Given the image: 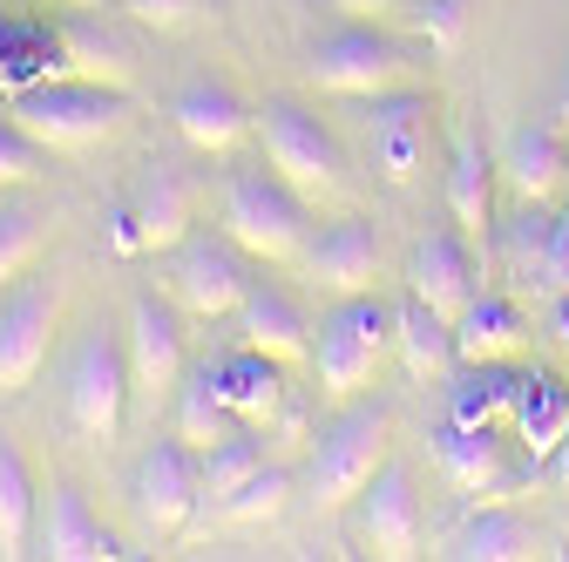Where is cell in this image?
Returning <instances> with one entry per match:
<instances>
[{"instance_id": "obj_23", "label": "cell", "mask_w": 569, "mask_h": 562, "mask_svg": "<svg viewBox=\"0 0 569 562\" xmlns=\"http://www.w3.org/2000/svg\"><path fill=\"white\" fill-rule=\"evenodd\" d=\"M238 332H244V345H258V353H271V360H284V367L312 360V325H306V312L284 299L278 285H251V292H244Z\"/></svg>"}, {"instance_id": "obj_38", "label": "cell", "mask_w": 569, "mask_h": 562, "mask_svg": "<svg viewBox=\"0 0 569 562\" xmlns=\"http://www.w3.org/2000/svg\"><path fill=\"white\" fill-rule=\"evenodd\" d=\"M129 8V21H142V28H183L190 14H197V0H122Z\"/></svg>"}, {"instance_id": "obj_12", "label": "cell", "mask_w": 569, "mask_h": 562, "mask_svg": "<svg viewBox=\"0 0 569 562\" xmlns=\"http://www.w3.org/2000/svg\"><path fill=\"white\" fill-rule=\"evenodd\" d=\"M129 495H136V515L150 535H177L190 529L197 502H203V474H197V454L170 434V441H150L136 461V481H129Z\"/></svg>"}, {"instance_id": "obj_3", "label": "cell", "mask_w": 569, "mask_h": 562, "mask_svg": "<svg viewBox=\"0 0 569 562\" xmlns=\"http://www.w3.org/2000/svg\"><path fill=\"white\" fill-rule=\"evenodd\" d=\"M387 345H393V312H387L373 292L339 299V305L326 312V325H319V345H312V360H319V393H326V400H352V393L373 380V367H380Z\"/></svg>"}, {"instance_id": "obj_20", "label": "cell", "mask_w": 569, "mask_h": 562, "mask_svg": "<svg viewBox=\"0 0 569 562\" xmlns=\"http://www.w3.org/2000/svg\"><path fill=\"white\" fill-rule=\"evenodd\" d=\"M170 116H177V136H183L190 150H203V157H231L244 136H251V109L224 82H190L170 102Z\"/></svg>"}, {"instance_id": "obj_39", "label": "cell", "mask_w": 569, "mask_h": 562, "mask_svg": "<svg viewBox=\"0 0 569 562\" xmlns=\"http://www.w3.org/2000/svg\"><path fill=\"white\" fill-rule=\"evenodd\" d=\"M569 292V210L556 218V238H549V299Z\"/></svg>"}, {"instance_id": "obj_14", "label": "cell", "mask_w": 569, "mask_h": 562, "mask_svg": "<svg viewBox=\"0 0 569 562\" xmlns=\"http://www.w3.org/2000/svg\"><path fill=\"white\" fill-rule=\"evenodd\" d=\"M407 292L427 299L441 319H461L481 299V271H475V244L448 224V231H427L407 258Z\"/></svg>"}, {"instance_id": "obj_40", "label": "cell", "mask_w": 569, "mask_h": 562, "mask_svg": "<svg viewBox=\"0 0 569 562\" xmlns=\"http://www.w3.org/2000/svg\"><path fill=\"white\" fill-rule=\"evenodd\" d=\"M542 481H549V488H556V495L569 502V434H562V441H556V454L542 461Z\"/></svg>"}, {"instance_id": "obj_33", "label": "cell", "mask_w": 569, "mask_h": 562, "mask_svg": "<svg viewBox=\"0 0 569 562\" xmlns=\"http://www.w3.org/2000/svg\"><path fill=\"white\" fill-rule=\"evenodd\" d=\"M258 468H264V448L251 441V428H238L231 441H218L210 454H197V474H203V495H210V502H224L231 488H244Z\"/></svg>"}, {"instance_id": "obj_25", "label": "cell", "mask_w": 569, "mask_h": 562, "mask_svg": "<svg viewBox=\"0 0 569 562\" xmlns=\"http://www.w3.org/2000/svg\"><path fill=\"white\" fill-rule=\"evenodd\" d=\"M54 41H61V76H89V82H129V41L116 28H102V14H61L54 21Z\"/></svg>"}, {"instance_id": "obj_29", "label": "cell", "mask_w": 569, "mask_h": 562, "mask_svg": "<svg viewBox=\"0 0 569 562\" xmlns=\"http://www.w3.org/2000/svg\"><path fill=\"white\" fill-rule=\"evenodd\" d=\"M549 238H556L549 203H522L502 224V271H509L516 292H542L549 299Z\"/></svg>"}, {"instance_id": "obj_9", "label": "cell", "mask_w": 569, "mask_h": 562, "mask_svg": "<svg viewBox=\"0 0 569 562\" xmlns=\"http://www.w3.org/2000/svg\"><path fill=\"white\" fill-rule=\"evenodd\" d=\"M163 285H170L177 312H190V319H224V312L244 305L251 271H244V251L231 238L224 244L218 238H183L170 251V264H163Z\"/></svg>"}, {"instance_id": "obj_13", "label": "cell", "mask_w": 569, "mask_h": 562, "mask_svg": "<svg viewBox=\"0 0 569 562\" xmlns=\"http://www.w3.org/2000/svg\"><path fill=\"white\" fill-rule=\"evenodd\" d=\"M190 238V190L177 170H142L129 203L116 210V251H177Z\"/></svg>"}, {"instance_id": "obj_24", "label": "cell", "mask_w": 569, "mask_h": 562, "mask_svg": "<svg viewBox=\"0 0 569 562\" xmlns=\"http://www.w3.org/2000/svg\"><path fill=\"white\" fill-rule=\"evenodd\" d=\"M210 373H218V393H224V407L244 420V428H264V420L284 407V360L258 353V345H238V353L218 360Z\"/></svg>"}, {"instance_id": "obj_43", "label": "cell", "mask_w": 569, "mask_h": 562, "mask_svg": "<svg viewBox=\"0 0 569 562\" xmlns=\"http://www.w3.org/2000/svg\"><path fill=\"white\" fill-rule=\"evenodd\" d=\"M0 41H8V21H0Z\"/></svg>"}, {"instance_id": "obj_21", "label": "cell", "mask_w": 569, "mask_h": 562, "mask_svg": "<svg viewBox=\"0 0 569 562\" xmlns=\"http://www.w3.org/2000/svg\"><path fill=\"white\" fill-rule=\"evenodd\" d=\"M441 555H455V562H529V555H542V529L509 502H481L441 542Z\"/></svg>"}, {"instance_id": "obj_7", "label": "cell", "mask_w": 569, "mask_h": 562, "mask_svg": "<svg viewBox=\"0 0 569 562\" xmlns=\"http://www.w3.org/2000/svg\"><path fill=\"white\" fill-rule=\"evenodd\" d=\"M122 353H129V387L136 407L157 413L177 400L183 387V325H177V299L157 292H136L129 299V332H122Z\"/></svg>"}, {"instance_id": "obj_5", "label": "cell", "mask_w": 569, "mask_h": 562, "mask_svg": "<svg viewBox=\"0 0 569 562\" xmlns=\"http://www.w3.org/2000/svg\"><path fill=\"white\" fill-rule=\"evenodd\" d=\"M258 136H264L271 170L292 183L306 203H319V197H332L346 183V150H339V136L312 109H299V102H264Z\"/></svg>"}, {"instance_id": "obj_10", "label": "cell", "mask_w": 569, "mask_h": 562, "mask_svg": "<svg viewBox=\"0 0 569 562\" xmlns=\"http://www.w3.org/2000/svg\"><path fill=\"white\" fill-rule=\"evenodd\" d=\"M435 461H441V474L461 488V495H475V502H509L516 488H529L542 474L536 461L509 468L502 428H475V420H455V413H448V428L435 434Z\"/></svg>"}, {"instance_id": "obj_6", "label": "cell", "mask_w": 569, "mask_h": 562, "mask_svg": "<svg viewBox=\"0 0 569 562\" xmlns=\"http://www.w3.org/2000/svg\"><path fill=\"white\" fill-rule=\"evenodd\" d=\"M129 400H136V387H129L122 339H109V332L82 339V353L68 360V428L96 448H109L129 420Z\"/></svg>"}, {"instance_id": "obj_18", "label": "cell", "mask_w": 569, "mask_h": 562, "mask_svg": "<svg viewBox=\"0 0 569 562\" xmlns=\"http://www.w3.org/2000/svg\"><path fill=\"white\" fill-rule=\"evenodd\" d=\"M306 271H312V285L332 292V299L373 292V278H380V231H373L367 218L332 224L319 244H306Z\"/></svg>"}, {"instance_id": "obj_34", "label": "cell", "mask_w": 569, "mask_h": 562, "mask_svg": "<svg viewBox=\"0 0 569 562\" xmlns=\"http://www.w3.org/2000/svg\"><path fill=\"white\" fill-rule=\"evenodd\" d=\"M34 251H41V210L34 203H0V285L28 278Z\"/></svg>"}, {"instance_id": "obj_30", "label": "cell", "mask_w": 569, "mask_h": 562, "mask_svg": "<svg viewBox=\"0 0 569 562\" xmlns=\"http://www.w3.org/2000/svg\"><path fill=\"white\" fill-rule=\"evenodd\" d=\"M238 428H244V420L224 407L218 373H197V380H183V387H177V441H183L190 454H210L218 441H231Z\"/></svg>"}, {"instance_id": "obj_36", "label": "cell", "mask_w": 569, "mask_h": 562, "mask_svg": "<svg viewBox=\"0 0 569 562\" xmlns=\"http://www.w3.org/2000/svg\"><path fill=\"white\" fill-rule=\"evenodd\" d=\"M468 8H475V0H420V34H427V48H435V54H461Z\"/></svg>"}, {"instance_id": "obj_17", "label": "cell", "mask_w": 569, "mask_h": 562, "mask_svg": "<svg viewBox=\"0 0 569 562\" xmlns=\"http://www.w3.org/2000/svg\"><path fill=\"white\" fill-rule=\"evenodd\" d=\"M502 183L516 190V203H549L569 183V129L562 122H522L502 143Z\"/></svg>"}, {"instance_id": "obj_19", "label": "cell", "mask_w": 569, "mask_h": 562, "mask_svg": "<svg viewBox=\"0 0 569 562\" xmlns=\"http://www.w3.org/2000/svg\"><path fill=\"white\" fill-rule=\"evenodd\" d=\"M495 177H502V163H495V150L481 143V136H455V157H448V218H455V231L475 251L495 231Z\"/></svg>"}, {"instance_id": "obj_1", "label": "cell", "mask_w": 569, "mask_h": 562, "mask_svg": "<svg viewBox=\"0 0 569 562\" xmlns=\"http://www.w3.org/2000/svg\"><path fill=\"white\" fill-rule=\"evenodd\" d=\"M8 116L34 136L41 150H89L129 116V89L89 82V76H48V82L8 96Z\"/></svg>"}, {"instance_id": "obj_15", "label": "cell", "mask_w": 569, "mask_h": 562, "mask_svg": "<svg viewBox=\"0 0 569 562\" xmlns=\"http://www.w3.org/2000/svg\"><path fill=\"white\" fill-rule=\"evenodd\" d=\"M367 157L387 183H413L420 177V157H427V102L413 89H387V96H367Z\"/></svg>"}, {"instance_id": "obj_44", "label": "cell", "mask_w": 569, "mask_h": 562, "mask_svg": "<svg viewBox=\"0 0 569 562\" xmlns=\"http://www.w3.org/2000/svg\"><path fill=\"white\" fill-rule=\"evenodd\" d=\"M76 8H89V0H76Z\"/></svg>"}, {"instance_id": "obj_11", "label": "cell", "mask_w": 569, "mask_h": 562, "mask_svg": "<svg viewBox=\"0 0 569 562\" xmlns=\"http://www.w3.org/2000/svg\"><path fill=\"white\" fill-rule=\"evenodd\" d=\"M61 319V278H14V292L0 299V393H21L41 360H48V339Z\"/></svg>"}, {"instance_id": "obj_37", "label": "cell", "mask_w": 569, "mask_h": 562, "mask_svg": "<svg viewBox=\"0 0 569 562\" xmlns=\"http://www.w3.org/2000/svg\"><path fill=\"white\" fill-rule=\"evenodd\" d=\"M41 143H34V136L8 116V122H0V190H14V183H28L34 170H41Z\"/></svg>"}, {"instance_id": "obj_8", "label": "cell", "mask_w": 569, "mask_h": 562, "mask_svg": "<svg viewBox=\"0 0 569 562\" xmlns=\"http://www.w3.org/2000/svg\"><path fill=\"white\" fill-rule=\"evenodd\" d=\"M413 61L393 34L380 28H339L312 48V82L326 96H346V102H367V96H387V89H407Z\"/></svg>"}, {"instance_id": "obj_4", "label": "cell", "mask_w": 569, "mask_h": 562, "mask_svg": "<svg viewBox=\"0 0 569 562\" xmlns=\"http://www.w3.org/2000/svg\"><path fill=\"white\" fill-rule=\"evenodd\" d=\"M387 434H393V413H387L380 400H373V407H346L332 428L319 434V448H312V502H319V509H346V502L380 474Z\"/></svg>"}, {"instance_id": "obj_2", "label": "cell", "mask_w": 569, "mask_h": 562, "mask_svg": "<svg viewBox=\"0 0 569 562\" xmlns=\"http://www.w3.org/2000/svg\"><path fill=\"white\" fill-rule=\"evenodd\" d=\"M224 238L244 258L284 264V258H306V197L284 183L278 170H244L224 190Z\"/></svg>"}, {"instance_id": "obj_32", "label": "cell", "mask_w": 569, "mask_h": 562, "mask_svg": "<svg viewBox=\"0 0 569 562\" xmlns=\"http://www.w3.org/2000/svg\"><path fill=\"white\" fill-rule=\"evenodd\" d=\"M34 529V474L14 441H0V555H21Z\"/></svg>"}, {"instance_id": "obj_35", "label": "cell", "mask_w": 569, "mask_h": 562, "mask_svg": "<svg viewBox=\"0 0 569 562\" xmlns=\"http://www.w3.org/2000/svg\"><path fill=\"white\" fill-rule=\"evenodd\" d=\"M284 495H292V474H284V468H258L244 488H231V495L218 502V515L224 522H271L284 509Z\"/></svg>"}, {"instance_id": "obj_27", "label": "cell", "mask_w": 569, "mask_h": 562, "mask_svg": "<svg viewBox=\"0 0 569 562\" xmlns=\"http://www.w3.org/2000/svg\"><path fill=\"white\" fill-rule=\"evenodd\" d=\"M509 434L529 448L536 468L556 454V441L569 434V387H562L556 373H522V387H516V413H509Z\"/></svg>"}, {"instance_id": "obj_28", "label": "cell", "mask_w": 569, "mask_h": 562, "mask_svg": "<svg viewBox=\"0 0 569 562\" xmlns=\"http://www.w3.org/2000/svg\"><path fill=\"white\" fill-rule=\"evenodd\" d=\"M41 549L54 562H109V555H122V542L89 515L82 488H54V495H48V535H41Z\"/></svg>"}, {"instance_id": "obj_42", "label": "cell", "mask_w": 569, "mask_h": 562, "mask_svg": "<svg viewBox=\"0 0 569 562\" xmlns=\"http://www.w3.org/2000/svg\"><path fill=\"white\" fill-rule=\"evenodd\" d=\"M556 122L569 129V76H562V96H556Z\"/></svg>"}, {"instance_id": "obj_26", "label": "cell", "mask_w": 569, "mask_h": 562, "mask_svg": "<svg viewBox=\"0 0 569 562\" xmlns=\"http://www.w3.org/2000/svg\"><path fill=\"white\" fill-rule=\"evenodd\" d=\"M393 339H400V360H407L413 380H448L461 367V353H455V319H441L435 305L413 299V292L393 305Z\"/></svg>"}, {"instance_id": "obj_31", "label": "cell", "mask_w": 569, "mask_h": 562, "mask_svg": "<svg viewBox=\"0 0 569 562\" xmlns=\"http://www.w3.org/2000/svg\"><path fill=\"white\" fill-rule=\"evenodd\" d=\"M516 387H522V373H516V360H481V367H468L461 380H455V420H475V428H509V413H516Z\"/></svg>"}, {"instance_id": "obj_22", "label": "cell", "mask_w": 569, "mask_h": 562, "mask_svg": "<svg viewBox=\"0 0 569 562\" xmlns=\"http://www.w3.org/2000/svg\"><path fill=\"white\" fill-rule=\"evenodd\" d=\"M455 353H461V367L522 360V353H529V312H522V299H509V292L475 299V305L455 319Z\"/></svg>"}, {"instance_id": "obj_41", "label": "cell", "mask_w": 569, "mask_h": 562, "mask_svg": "<svg viewBox=\"0 0 569 562\" xmlns=\"http://www.w3.org/2000/svg\"><path fill=\"white\" fill-rule=\"evenodd\" d=\"M549 325H556V339L569 345V292H556V299H549Z\"/></svg>"}, {"instance_id": "obj_16", "label": "cell", "mask_w": 569, "mask_h": 562, "mask_svg": "<svg viewBox=\"0 0 569 562\" xmlns=\"http://www.w3.org/2000/svg\"><path fill=\"white\" fill-rule=\"evenodd\" d=\"M360 542L387 562L420 555V502H413L407 461H380V474L360 488Z\"/></svg>"}]
</instances>
